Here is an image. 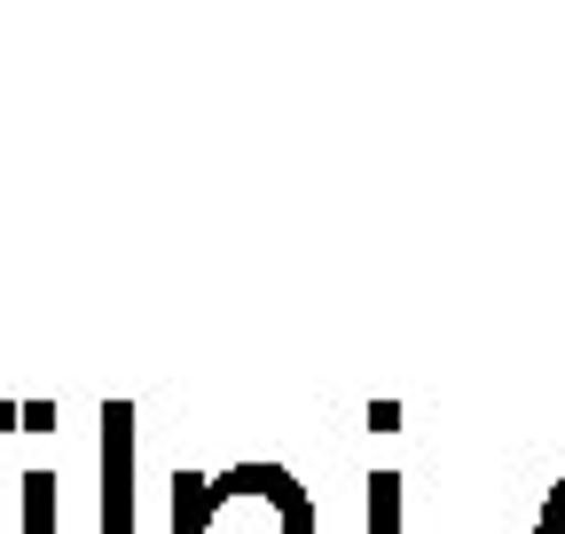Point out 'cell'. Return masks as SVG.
Returning <instances> with one entry per match:
<instances>
[{
	"mask_svg": "<svg viewBox=\"0 0 565 534\" xmlns=\"http://www.w3.org/2000/svg\"><path fill=\"white\" fill-rule=\"evenodd\" d=\"M534 534H565V480H557V495L542 503V526H534Z\"/></svg>",
	"mask_w": 565,
	"mask_h": 534,
	"instance_id": "obj_4",
	"label": "cell"
},
{
	"mask_svg": "<svg viewBox=\"0 0 565 534\" xmlns=\"http://www.w3.org/2000/svg\"><path fill=\"white\" fill-rule=\"evenodd\" d=\"M370 534H401V480L393 472L370 480Z\"/></svg>",
	"mask_w": 565,
	"mask_h": 534,
	"instance_id": "obj_3",
	"label": "cell"
},
{
	"mask_svg": "<svg viewBox=\"0 0 565 534\" xmlns=\"http://www.w3.org/2000/svg\"><path fill=\"white\" fill-rule=\"evenodd\" d=\"M24 534H55V472H24Z\"/></svg>",
	"mask_w": 565,
	"mask_h": 534,
	"instance_id": "obj_2",
	"label": "cell"
},
{
	"mask_svg": "<svg viewBox=\"0 0 565 534\" xmlns=\"http://www.w3.org/2000/svg\"><path fill=\"white\" fill-rule=\"evenodd\" d=\"M103 534H134V409H103Z\"/></svg>",
	"mask_w": 565,
	"mask_h": 534,
	"instance_id": "obj_1",
	"label": "cell"
}]
</instances>
